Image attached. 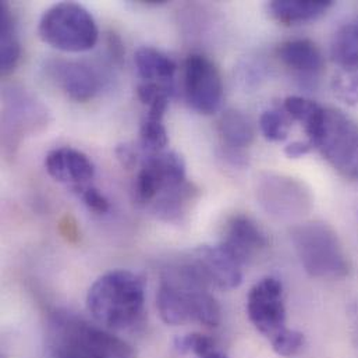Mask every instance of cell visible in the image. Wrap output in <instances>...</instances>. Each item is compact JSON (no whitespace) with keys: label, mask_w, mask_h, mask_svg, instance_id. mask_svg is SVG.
Here are the masks:
<instances>
[{"label":"cell","mask_w":358,"mask_h":358,"mask_svg":"<svg viewBox=\"0 0 358 358\" xmlns=\"http://www.w3.org/2000/svg\"><path fill=\"white\" fill-rule=\"evenodd\" d=\"M78 189L81 191V198L90 210L99 213V215L109 212V209H110L109 199L98 188H95L92 185H87V187L84 185Z\"/></svg>","instance_id":"28"},{"label":"cell","mask_w":358,"mask_h":358,"mask_svg":"<svg viewBox=\"0 0 358 358\" xmlns=\"http://www.w3.org/2000/svg\"><path fill=\"white\" fill-rule=\"evenodd\" d=\"M45 169L55 181L77 188L84 187L95 175L92 161L84 152L69 147L50 151L45 158Z\"/></svg>","instance_id":"13"},{"label":"cell","mask_w":358,"mask_h":358,"mask_svg":"<svg viewBox=\"0 0 358 358\" xmlns=\"http://www.w3.org/2000/svg\"><path fill=\"white\" fill-rule=\"evenodd\" d=\"M304 342H306V339L301 332L287 328L278 338H275L271 342V345L276 355H279L282 357H293L303 349Z\"/></svg>","instance_id":"26"},{"label":"cell","mask_w":358,"mask_h":358,"mask_svg":"<svg viewBox=\"0 0 358 358\" xmlns=\"http://www.w3.org/2000/svg\"><path fill=\"white\" fill-rule=\"evenodd\" d=\"M196 195V187L184 181L176 187L165 189L154 199L151 206L152 213L166 223H180L187 216Z\"/></svg>","instance_id":"15"},{"label":"cell","mask_w":358,"mask_h":358,"mask_svg":"<svg viewBox=\"0 0 358 358\" xmlns=\"http://www.w3.org/2000/svg\"><path fill=\"white\" fill-rule=\"evenodd\" d=\"M285 110L289 116H292L294 120L300 122L304 126L308 141L315 145V141L318 140L322 130L325 109L314 101L293 95L285 99Z\"/></svg>","instance_id":"20"},{"label":"cell","mask_w":358,"mask_h":358,"mask_svg":"<svg viewBox=\"0 0 358 358\" xmlns=\"http://www.w3.org/2000/svg\"><path fill=\"white\" fill-rule=\"evenodd\" d=\"M157 307L168 325L195 322L215 328L222 320L219 303L185 259L164 271L157 293Z\"/></svg>","instance_id":"1"},{"label":"cell","mask_w":358,"mask_h":358,"mask_svg":"<svg viewBox=\"0 0 358 358\" xmlns=\"http://www.w3.org/2000/svg\"><path fill=\"white\" fill-rule=\"evenodd\" d=\"M217 131L224 145L234 152H240L254 141V127L250 119L234 109H229L220 115Z\"/></svg>","instance_id":"19"},{"label":"cell","mask_w":358,"mask_h":358,"mask_svg":"<svg viewBox=\"0 0 358 358\" xmlns=\"http://www.w3.org/2000/svg\"><path fill=\"white\" fill-rule=\"evenodd\" d=\"M332 4L329 0H273L268 4V11L280 24L294 25L317 20Z\"/></svg>","instance_id":"17"},{"label":"cell","mask_w":358,"mask_h":358,"mask_svg":"<svg viewBox=\"0 0 358 358\" xmlns=\"http://www.w3.org/2000/svg\"><path fill=\"white\" fill-rule=\"evenodd\" d=\"M294 251L311 278L341 279L349 275L350 262L335 229L321 220L304 222L290 231Z\"/></svg>","instance_id":"4"},{"label":"cell","mask_w":358,"mask_h":358,"mask_svg":"<svg viewBox=\"0 0 358 358\" xmlns=\"http://www.w3.org/2000/svg\"><path fill=\"white\" fill-rule=\"evenodd\" d=\"M50 74L62 91L76 102H87L98 92V78L85 64L77 62H55Z\"/></svg>","instance_id":"14"},{"label":"cell","mask_w":358,"mask_h":358,"mask_svg":"<svg viewBox=\"0 0 358 358\" xmlns=\"http://www.w3.org/2000/svg\"><path fill=\"white\" fill-rule=\"evenodd\" d=\"M184 94L188 105L201 115L216 113L223 101L217 67L206 56L189 55L184 64Z\"/></svg>","instance_id":"9"},{"label":"cell","mask_w":358,"mask_h":358,"mask_svg":"<svg viewBox=\"0 0 358 358\" xmlns=\"http://www.w3.org/2000/svg\"><path fill=\"white\" fill-rule=\"evenodd\" d=\"M247 315L269 342L287 329L283 286L279 279L268 276L251 287L247 297Z\"/></svg>","instance_id":"8"},{"label":"cell","mask_w":358,"mask_h":358,"mask_svg":"<svg viewBox=\"0 0 358 358\" xmlns=\"http://www.w3.org/2000/svg\"><path fill=\"white\" fill-rule=\"evenodd\" d=\"M331 55L346 73L358 74V18L339 28L332 41Z\"/></svg>","instance_id":"22"},{"label":"cell","mask_w":358,"mask_h":358,"mask_svg":"<svg viewBox=\"0 0 358 358\" xmlns=\"http://www.w3.org/2000/svg\"><path fill=\"white\" fill-rule=\"evenodd\" d=\"M334 90L338 98L352 106H358V74L345 73L335 77Z\"/></svg>","instance_id":"27"},{"label":"cell","mask_w":358,"mask_h":358,"mask_svg":"<svg viewBox=\"0 0 358 358\" xmlns=\"http://www.w3.org/2000/svg\"><path fill=\"white\" fill-rule=\"evenodd\" d=\"M116 157L122 166L127 171L134 169L137 165V152L127 144H122L116 148Z\"/></svg>","instance_id":"30"},{"label":"cell","mask_w":358,"mask_h":358,"mask_svg":"<svg viewBox=\"0 0 358 358\" xmlns=\"http://www.w3.org/2000/svg\"><path fill=\"white\" fill-rule=\"evenodd\" d=\"M134 63L138 76L145 83H172L178 64L164 52L143 46L134 55Z\"/></svg>","instance_id":"18"},{"label":"cell","mask_w":358,"mask_h":358,"mask_svg":"<svg viewBox=\"0 0 358 358\" xmlns=\"http://www.w3.org/2000/svg\"><path fill=\"white\" fill-rule=\"evenodd\" d=\"M259 127L264 137L269 141H283L289 136V123L283 115L275 110H266L259 119Z\"/></svg>","instance_id":"25"},{"label":"cell","mask_w":358,"mask_h":358,"mask_svg":"<svg viewBox=\"0 0 358 358\" xmlns=\"http://www.w3.org/2000/svg\"><path fill=\"white\" fill-rule=\"evenodd\" d=\"M21 49L17 38L14 15L7 3H0V71L3 76L11 73L18 60Z\"/></svg>","instance_id":"21"},{"label":"cell","mask_w":358,"mask_h":358,"mask_svg":"<svg viewBox=\"0 0 358 358\" xmlns=\"http://www.w3.org/2000/svg\"><path fill=\"white\" fill-rule=\"evenodd\" d=\"M184 181H187L185 164L178 152L162 151L147 155L134 182V201L140 205L154 202L161 192Z\"/></svg>","instance_id":"10"},{"label":"cell","mask_w":358,"mask_h":358,"mask_svg":"<svg viewBox=\"0 0 358 358\" xmlns=\"http://www.w3.org/2000/svg\"><path fill=\"white\" fill-rule=\"evenodd\" d=\"M169 106V95H162L158 99H155L150 106H148V113L147 117L152 120H161L164 119L166 110Z\"/></svg>","instance_id":"31"},{"label":"cell","mask_w":358,"mask_h":358,"mask_svg":"<svg viewBox=\"0 0 358 358\" xmlns=\"http://www.w3.org/2000/svg\"><path fill=\"white\" fill-rule=\"evenodd\" d=\"M46 352L50 358H137L127 342L69 311L49 317Z\"/></svg>","instance_id":"2"},{"label":"cell","mask_w":358,"mask_h":358,"mask_svg":"<svg viewBox=\"0 0 358 358\" xmlns=\"http://www.w3.org/2000/svg\"><path fill=\"white\" fill-rule=\"evenodd\" d=\"M185 261L209 289L233 290L243 282V264L222 244L196 247Z\"/></svg>","instance_id":"11"},{"label":"cell","mask_w":358,"mask_h":358,"mask_svg":"<svg viewBox=\"0 0 358 358\" xmlns=\"http://www.w3.org/2000/svg\"><path fill=\"white\" fill-rule=\"evenodd\" d=\"M280 62L301 74H317L324 69V56L310 39H294L282 43L278 49Z\"/></svg>","instance_id":"16"},{"label":"cell","mask_w":358,"mask_h":358,"mask_svg":"<svg viewBox=\"0 0 358 358\" xmlns=\"http://www.w3.org/2000/svg\"><path fill=\"white\" fill-rule=\"evenodd\" d=\"M145 306L143 279L124 269L110 271L95 280L87 294V308L92 318L116 331L140 322Z\"/></svg>","instance_id":"3"},{"label":"cell","mask_w":358,"mask_h":358,"mask_svg":"<svg viewBox=\"0 0 358 358\" xmlns=\"http://www.w3.org/2000/svg\"><path fill=\"white\" fill-rule=\"evenodd\" d=\"M257 180V198L271 215L293 219L311 209V192L301 181L275 173H265Z\"/></svg>","instance_id":"7"},{"label":"cell","mask_w":358,"mask_h":358,"mask_svg":"<svg viewBox=\"0 0 358 358\" xmlns=\"http://www.w3.org/2000/svg\"><path fill=\"white\" fill-rule=\"evenodd\" d=\"M38 34L52 48L71 53L92 49L99 36L92 14L74 1H62L49 7L41 17Z\"/></svg>","instance_id":"5"},{"label":"cell","mask_w":358,"mask_h":358,"mask_svg":"<svg viewBox=\"0 0 358 358\" xmlns=\"http://www.w3.org/2000/svg\"><path fill=\"white\" fill-rule=\"evenodd\" d=\"M315 148L345 179L358 180V123L339 109H325Z\"/></svg>","instance_id":"6"},{"label":"cell","mask_w":358,"mask_h":358,"mask_svg":"<svg viewBox=\"0 0 358 358\" xmlns=\"http://www.w3.org/2000/svg\"><path fill=\"white\" fill-rule=\"evenodd\" d=\"M175 350L182 356H194L195 358H227V356L216 346L213 339L201 334H188L178 338L175 342Z\"/></svg>","instance_id":"23"},{"label":"cell","mask_w":358,"mask_h":358,"mask_svg":"<svg viewBox=\"0 0 358 358\" xmlns=\"http://www.w3.org/2000/svg\"><path fill=\"white\" fill-rule=\"evenodd\" d=\"M313 148H314V145L308 140L307 141H293L285 148V154L290 159H297V158L307 155Z\"/></svg>","instance_id":"32"},{"label":"cell","mask_w":358,"mask_h":358,"mask_svg":"<svg viewBox=\"0 0 358 358\" xmlns=\"http://www.w3.org/2000/svg\"><path fill=\"white\" fill-rule=\"evenodd\" d=\"M141 147L147 155L158 154L165 151V147L169 143L168 131L161 120H152L145 117L140 129Z\"/></svg>","instance_id":"24"},{"label":"cell","mask_w":358,"mask_h":358,"mask_svg":"<svg viewBox=\"0 0 358 358\" xmlns=\"http://www.w3.org/2000/svg\"><path fill=\"white\" fill-rule=\"evenodd\" d=\"M220 244L244 265L257 252L269 245V237L254 219L245 215H236L226 223Z\"/></svg>","instance_id":"12"},{"label":"cell","mask_w":358,"mask_h":358,"mask_svg":"<svg viewBox=\"0 0 358 358\" xmlns=\"http://www.w3.org/2000/svg\"><path fill=\"white\" fill-rule=\"evenodd\" d=\"M172 83H143L137 88V94L140 101L144 105H151L155 99L162 95H171L172 92Z\"/></svg>","instance_id":"29"}]
</instances>
